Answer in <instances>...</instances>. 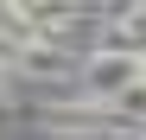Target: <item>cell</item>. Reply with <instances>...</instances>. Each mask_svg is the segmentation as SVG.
I'll use <instances>...</instances> for the list:
<instances>
[{
    "label": "cell",
    "mask_w": 146,
    "mask_h": 140,
    "mask_svg": "<svg viewBox=\"0 0 146 140\" xmlns=\"http://www.w3.org/2000/svg\"><path fill=\"white\" fill-rule=\"evenodd\" d=\"M7 70H13V77H38V83H64V77H76V64H70L64 51H51V45H26V51H13L7 57Z\"/></svg>",
    "instance_id": "cell-1"
}]
</instances>
